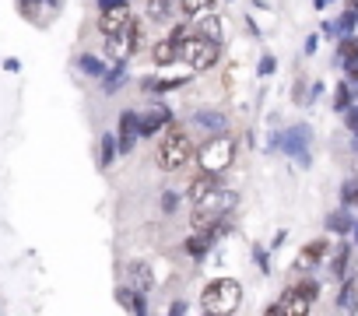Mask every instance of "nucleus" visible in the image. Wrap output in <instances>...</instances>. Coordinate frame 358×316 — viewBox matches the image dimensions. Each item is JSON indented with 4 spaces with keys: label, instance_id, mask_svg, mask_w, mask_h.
Instances as JSON below:
<instances>
[{
    "label": "nucleus",
    "instance_id": "nucleus-1",
    "mask_svg": "<svg viewBox=\"0 0 358 316\" xmlns=\"http://www.w3.org/2000/svg\"><path fill=\"white\" fill-rule=\"evenodd\" d=\"M194 155H197L194 137H190L183 127H169V130H165V137L158 141L155 162H158V169H162V173H179V169H187V166L194 162Z\"/></svg>",
    "mask_w": 358,
    "mask_h": 316
},
{
    "label": "nucleus",
    "instance_id": "nucleus-2",
    "mask_svg": "<svg viewBox=\"0 0 358 316\" xmlns=\"http://www.w3.org/2000/svg\"><path fill=\"white\" fill-rule=\"evenodd\" d=\"M243 306V285L236 278H215L201 292V309L208 316H232Z\"/></svg>",
    "mask_w": 358,
    "mask_h": 316
},
{
    "label": "nucleus",
    "instance_id": "nucleus-3",
    "mask_svg": "<svg viewBox=\"0 0 358 316\" xmlns=\"http://www.w3.org/2000/svg\"><path fill=\"white\" fill-rule=\"evenodd\" d=\"M218 57H222V46H218L215 39L201 36L197 29L187 32V36H179V60H183L187 67H194V71H211V67L218 64Z\"/></svg>",
    "mask_w": 358,
    "mask_h": 316
},
{
    "label": "nucleus",
    "instance_id": "nucleus-4",
    "mask_svg": "<svg viewBox=\"0 0 358 316\" xmlns=\"http://www.w3.org/2000/svg\"><path fill=\"white\" fill-rule=\"evenodd\" d=\"M232 158H236V141L225 137V134H215L208 144L197 148V166H201L204 173H215V176L232 166Z\"/></svg>",
    "mask_w": 358,
    "mask_h": 316
},
{
    "label": "nucleus",
    "instance_id": "nucleus-5",
    "mask_svg": "<svg viewBox=\"0 0 358 316\" xmlns=\"http://www.w3.org/2000/svg\"><path fill=\"white\" fill-rule=\"evenodd\" d=\"M274 148L292 155L299 166H309V127H292V130L274 134Z\"/></svg>",
    "mask_w": 358,
    "mask_h": 316
},
{
    "label": "nucleus",
    "instance_id": "nucleus-6",
    "mask_svg": "<svg viewBox=\"0 0 358 316\" xmlns=\"http://www.w3.org/2000/svg\"><path fill=\"white\" fill-rule=\"evenodd\" d=\"M134 22V11L127 0H120V4H109L99 11V32L102 36H116V32H127V25Z\"/></svg>",
    "mask_w": 358,
    "mask_h": 316
},
{
    "label": "nucleus",
    "instance_id": "nucleus-7",
    "mask_svg": "<svg viewBox=\"0 0 358 316\" xmlns=\"http://www.w3.org/2000/svg\"><path fill=\"white\" fill-rule=\"evenodd\" d=\"M236 204H239V194L218 183V187H215V190H211V194H208V197H204V201L194 208V211H208V215H218V218H225L229 211H236Z\"/></svg>",
    "mask_w": 358,
    "mask_h": 316
},
{
    "label": "nucleus",
    "instance_id": "nucleus-8",
    "mask_svg": "<svg viewBox=\"0 0 358 316\" xmlns=\"http://www.w3.org/2000/svg\"><path fill=\"white\" fill-rule=\"evenodd\" d=\"M165 127H172L169 106H151L148 113H137V134H141V137H155V134H162Z\"/></svg>",
    "mask_w": 358,
    "mask_h": 316
},
{
    "label": "nucleus",
    "instance_id": "nucleus-9",
    "mask_svg": "<svg viewBox=\"0 0 358 316\" xmlns=\"http://www.w3.org/2000/svg\"><path fill=\"white\" fill-rule=\"evenodd\" d=\"M313 309V302L299 292V288H288L274 306H267V316H278V313H285V316H306Z\"/></svg>",
    "mask_w": 358,
    "mask_h": 316
},
{
    "label": "nucleus",
    "instance_id": "nucleus-10",
    "mask_svg": "<svg viewBox=\"0 0 358 316\" xmlns=\"http://www.w3.org/2000/svg\"><path fill=\"white\" fill-rule=\"evenodd\" d=\"M215 239H218V232H208V229H194V232L187 236V243H183V250H187V257H194V260H201V257H208V253H211V246H215Z\"/></svg>",
    "mask_w": 358,
    "mask_h": 316
},
{
    "label": "nucleus",
    "instance_id": "nucleus-11",
    "mask_svg": "<svg viewBox=\"0 0 358 316\" xmlns=\"http://www.w3.org/2000/svg\"><path fill=\"white\" fill-rule=\"evenodd\" d=\"M215 187H218L215 173H204V169H201V176H194V180L187 183V201H190V204L197 208V204H201V201H204V197H208V194L215 190Z\"/></svg>",
    "mask_w": 358,
    "mask_h": 316
},
{
    "label": "nucleus",
    "instance_id": "nucleus-12",
    "mask_svg": "<svg viewBox=\"0 0 358 316\" xmlns=\"http://www.w3.org/2000/svg\"><path fill=\"white\" fill-rule=\"evenodd\" d=\"M116 302H120L127 313H148V295L137 292V288H130V285H120V288H116Z\"/></svg>",
    "mask_w": 358,
    "mask_h": 316
},
{
    "label": "nucleus",
    "instance_id": "nucleus-13",
    "mask_svg": "<svg viewBox=\"0 0 358 316\" xmlns=\"http://www.w3.org/2000/svg\"><path fill=\"white\" fill-rule=\"evenodd\" d=\"M106 57H109L113 64H127V60L134 57V50H130V43H127V32L106 36Z\"/></svg>",
    "mask_w": 358,
    "mask_h": 316
},
{
    "label": "nucleus",
    "instance_id": "nucleus-14",
    "mask_svg": "<svg viewBox=\"0 0 358 316\" xmlns=\"http://www.w3.org/2000/svg\"><path fill=\"white\" fill-rule=\"evenodd\" d=\"M151 57H155V64H158V67H169V64H176V60H179V39H176V36H169V39H158V43L151 46Z\"/></svg>",
    "mask_w": 358,
    "mask_h": 316
},
{
    "label": "nucleus",
    "instance_id": "nucleus-15",
    "mask_svg": "<svg viewBox=\"0 0 358 316\" xmlns=\"http://www.w3.org/2000/svg\"><path fill=\"white\" fill-rule=\"evenodd\" d=\"M127 278H130V288H137V292H144V295L155 292V274H151L148 264H130V267H127Z\"/></svg>",
    "mask_w": 358,
    "mask_h": 316
},
{
    "label": "nucleus",
    "instance_id": "nucleus-16",
    "mask_svg": "<svg viewBox=\"0 0 358 316\" xmlns=\"http://www.w3.org/2000/svg\"><path fill=\"white\" fill-rule=\"evenodd\" d=\"M215 8H218V0H179V11H183L190 22H197V18L211 15Z\"/></svg>",
    "mask_w": 358,
    "mask_h": 316
},
{
    "label": "nucleus",
    "instance_id": "nucleus-17",
    "mask_svg": "<svg viewBox=\"0 0 358 316\" xmlns=\"http://www.w3.org/2000/svg\"><path fill=\"white\" fill-rule=\"evenodd\" d=\"M194 25H197V32H201V36H208V39H215V43H222V36H225L222 18H215V11H211V15H204V18H197Z\"/></svg>",
    "mask_w": 358,
    "mask_h": 316
},
{
    "label": "nucleus",
    "instance_id": "nucleus-18",
    "mask_svg": "<svg viewBox=\"0 0 358 316\" xmlns=\"http://www.w3.org/2000/svg\"><path fill=\"white\" fill-rule=\"evenodd\" d=\"M78 71H81L85 78H95V81L106 78V64H102L99 57H92V53H81V57H78Z\"/></svg>",
    "mask_w": 358,
    "mask_h": 316
},
{
    "label": "nucleus",
    "instance_id": "nucleus-19",
    "mask_svg": "<svg viewBox=\"0 0 358 316\" xmlns=\"http://www.w3.org/2000/svg\"><path fill=\"white\" fill-rule=\"evenodd\" d=\"M123 85H127V64H113V71H106V78H102V92L113 95V92H120Z\"/></svg>",
    "mask_w": 358,
    "mask_h": 316
},
{
    "label": "nucleus",
    "instance_id": "nucleus-20",
    "mask_svg": "<svg viewBox=\"0 0 358 316\" xmlns=\"http://www.w3.org/2000/svg\"><path fill=\"white\" fill-rule=\"evenodd\" d=\"M355 292H358V278H348V281L341 285L337 309H344V313H355V309H358V306H355Z\"/></svg>",
    "mask_w": 358,
    "mask_h": 316
},
{
    "label": "nucleus",
    "instance_id": "nucleus-21",
    "mask_svg": "<svg viewBox=\"0 0 358 316\" xmlns=\"http://www.w3.org/2000/svg\"><path fill=\"white\" fill-rule=\"evenodd\" d=\"M116 155H120V141H116L113 134H102V155H99V166H102V169H109V166L116 162Z\"/></svg>",
    "mask_w": 358,
    "mask_h": 316
},
{
    "label": "nucleus",
    "instance_id": "nucleus-22",
    "mask_svg": "<svg viewBox=\"0 0 358 316\" xmlns=\"http://www.w3.org/2000/svg\"><path fill=\"white\" fill-rule=\"evenodd\" d=\"M144 15H148V22H165L172 15V0H148Z\"/></svg>",
    "mask_w": 358,
    "mask_h": 316
},
{
    "label": "nucleus",
    "instance_id": "nucleus-23",
    "mask_svg": "<svg viewBox=\"0 0 358 316\" xmlns=\"http://www.w3.org/2000/svg\"><path fill=\"white\" fill-rule=\"evenodd\" d=\"M327 229H330V232H337V236H344V232H351V229H355V222H351V215H348V211H334V215H327Z\"/></svg>",
    "mask_w": 358,
    "mask_h": 316
},
{
    "label": "nucleus",
    "instance_id": "nucleus-24",
    "mask_svg": "<svg viewBox=\"0 0 358 316\" xmlns=\"http://www.w3.org/2000/svg\"><path fill=\"white\" fill-rule=\"evenodd\" d=\"M127 43H130L134 53H141V50L148 46V36H144V25H141V22H130V25H127Z\"/></svg>",
    "mask_w": 358,
    "mask_h": 316
},
{
    "label": "nucleus",
    "instance_id": "nucleus-25",
    "mask_svg": "<svg viewBox=\"0 0 358 316\" xmlns=\"http://www.w3.org/2000/svg\"><path fill=\"white\" fill-rule=\"evenodd\" d=\"M337 57H341L344 64H351V60H358V36H341V46H337Z\"/></svg>",
    "mask_w": 358,
    "mask_h": 316
},
{
    "label": "nucleus",
    "instance_id": "nucleus-26",
    "mask_svg": "<svg viewBox=\"0 0 358 316\" xmlns=\"http://www.w3.org/2000/svg\"><path fill=\"white\" fill-rule=\"evenodd\" d=\"M327 246H330L327 239H313V243H309V246L302 250V264H316V260H320V257L327 253Z\"/></svg>",
    "mask_w": 358,
    "mask_h": 316
},
{
    "label": "nucleus",
    "instance_id": "nucleus-27",
    "mask_svg": "<svg viewBox=\"0 0 358 316\" xmlns=\"http://www.w3.org/2000/svg\"><path fill=\"white\" fill-rule=\"evenodd\" d=\"M330 274L334 278H344L348 274V246H337V253L330 257Z\"/></svg>",
    "mask_w": 358,
    "mask_h": 316
},
{
    "label": "nucleus",
    "instance_id": "nucleus-28",
    "mask_svg": "<svg viewBox=\"0 0 358 316\" xmlns=\"http://www.w3.org/2000/svg\"><path fill=\"white\" fill-rule=\"evenodd\" d=\"M334 109H337V113H348V109H351V88H348V81L337 85V92H334Z\"/></svg>",
    "mask_w": 358,
    "mask_h": 316
},
{
    "label": "nucleus",
    "instance_id": "nucleus-29",
    "mask_svg": "<svg viewBox=\"0 0 358 316\" xmlns=\"http://www.w3.org/2000/svg\"><path fill=\"white\" fill-rule=\"evenodd\" d=\"M194 123L211 127V130H225V116H218V113H194Z\"/></svg>",
    "mask_w": 358,
    "mask_h": 316
},
{
    "label": "nucleus",
    "instance_id": "nucleus-30",
    "mask_svg": "<svg viewBox=\"0 0 358 316\" xmlns=\"http://www.w3.org/2000/svg\"><path fill=\"white\" fill-rule=\"evenodd\" d=\"M355 25H358V11L351 8L348 15H341V22L334 25V32H337V36H351V29H355Z\"/></svg>",
    "mask_w": 358,
    "mask_h": 316
},
{
    "label": "nucleus",
    "instance_id": "nucleus-31",
    "mask_svg": "<svg viewBox=\"0 0 358 316\" xmlns=\"http://www.w3.org/2000/svg\"><path fill=\"white\" fill-rule=\"evenodd\" d=\"M341 201L351 204V208H358V183H344L341 187Z\"/></svg>",
    "mask_w": 358,
    "mask_h": 316
},
{
    "label": "nucleus",
    "instance_id": "nucleus-32",
    "mask_svg": "<svg viewBox=\"0 0 358 316\" xmlns=\"http://www.w3.org/2000/svg\"><path fill=\"white\" fill-rule=\"evenodd\" d=\"M295 288H299V292H302L309 302H316V295H320V285H316V281H299Z\"/></svg>",
    "mask_w": 358,
    "mask_h": 316
},
{
    "label": "nucleus",
    "instance_id": "nucleus-33",
    "mask_svg": "<svg viewBox=\"0 0 358 316\" xmlns=\"http://www.w3.org/2000/svg\"><path fill=\"white\" fill-rule=\"evenodd\" d=\"M176 201H179V197H176L172 190H165V194H162V211H165V215H172V211H176Z\"/></svg>",
    "mask_w": 358,
    "mask_h": 316
},
{
    "label": "nucleus",
    "instance_id": "nucleus-34",
    "mask_svg": "<svg viewBox=\"0 0 358 316\" xmlns=\"http://www.w3.org/2000/svg\"><path fill=\"white\" fill-rule=\"evenodd\" d=\"M344 120H348L351 134H358V106H355V109H348V113H344Z\"/></svg>",
    "mask_w": 358,
    "mask_h": 316
},
{
    "label": "nucleus",
    "instance_id": "nucleus-35",
    "mask_svg": "<svg viewBox=\"0 0 358 316\" xmlns=\"http://www.w3.org/2000/svg\"><path fill=\"white\" fill-rule=\"evenodd\" d=\"M257 71H260V78H267V74H271V71H274V57H264V60H260V67H257Z\"/></svg>",
    "mask_w": 358,
    "mask_h": 316
},
{
    "label": "nucleus",
    "instance_id": "nucleus-36",
    "mask_svg": "<svg viewBox=\"0 0 358 316\" xmlns=\"http://www.w3.org/2000/svg\"><path fill=\"white\" fill-rule=\"evenodd\" d=\"M344 67H348V81L358 85V60H351V64H344Z\"/></svg>",
    "mask_w": 358,
    "mask_h": 316
},
{
    "label": "nucleus",
    "instance_id": "nucleus-37",
    "mask_svg": "<svg viewBox=\"0 0 358 316\" xmlns=\"http://www.w3.org/2000/svg\"><path fill=\"white\" fill-rule=\"evenodd\" d=\"M257 253V264H260V271H271V264H267V253L264 250H253Z\"/></svg>",
    "mask_w": 358,
    "mask_h": 316
},
{
    "label": "nucleus",
    "instance_id": "nucleus-38",
    "mask_svg": "<svg viewBox=\"0 0 358 316\" xmlns=\"http://www.w3.org/2000/svg\"><path fill=\"white\" fill-rule=\"evenodd\" d=\"M187 309H190L187 302H172V306H169V313H176V316H179V313H187Z\"/></svg>",
    "mask_w": 358,
    "mask_h": 316
},
{
    "label": "nucleus",
    "instance_id": "nucleus-39",
    "mask_svg": "<svg viewBox=\"0 0 358 316\" xmlns=\"http://www.w3.org/2000/svg\"><path fill=\"white\" fill-rule=\"evenodd\" d=\"M109 4H120V0H99V11H102V8H109Z\"/></svg>",
    "mask_w": 358,
    "mask_h": 316
},
{
    "label": "nucleus",
    "instance_id": "nucleus-40",
    "mask_svg": "<svg viewBox=\"0 0 358 316\" xmlns=\"http://www.w3.org/2000/svg\"><path fill=\"white\" fill-rule=\"evenodd\" d=\"M351 236H355V246H358V222H355V229H351Z\"/></svg>",
    "mask_w": 358,
    "mask_h": 316
},
{
    "label": "nucleus",
    "instance_id": "nucleus-41",
    "mask_svg": "<svg viewBox=\"0 0 358 316\" xmlns=\"http://www.w3.org/2000/svg\"><path fill=\"white\" fill-rule=\"evenodd\" d=\"M351 8H355V11H358V0H351Z\"/></svg>",
    "mask_w": 358,
    "mask_h": 316
}]
</instances>
